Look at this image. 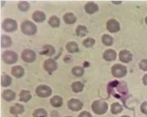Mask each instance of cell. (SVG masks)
<instances>
[{
	"label": "cell",
	"mask_w": 147,
	"mask_h": 117,
	"mask_svg": "<svg viewBox=\"0 0 147 117\" xmlns=\"http://www.w3.org/2000/svg\"><path fill=\"white\" fill-rule=\"evenodd\" d=\"M22 32L26 35H34L37 32V26L32 21L30 20H25L23 21L20 25Z\"/></svg>",
	"instance_id": "6da1fadb"
},
{
	"label": "cell",
	"mask_w": 147,
	"mask_h": 117,
	"mask_svg": "<svg viewBox=\"0 0 147 117\" xmlns=\"http://www.w3.org/2000/svg\"><path fill=\"white\" fill-rule=\"evenodd\" d=\"M76 33L77 36L83 37L87 35V33H88V30L87 27L82 25H80L77 27Z\"/></svg>",
	"instance_id": "603a6c76"
},
{
	"label": "cell",
	"mask_w": 147,
	"mask_h": 117,
	"mask_svg": "<svg viewBox=\"0 0 147 117\" xmlns=\"http://www.w3.org/2000/svg\"><path fill=\"white\" fill-rule=\"evenodd\" d=\"M32 98L31 92L28 90H22L20 94V100L21 102H27Z\"/></svg>",
	"instance_id": "7402d4cb"
},
{
	"label": "cell",
	"mask_w": 147,
	"mask_h": 117,
	"mask_svg": "<svg viewBox=\"0 0 147 117\" xmlns=\"http://www.w3.org/2000/svg\"><path fill=\"white\" fill-rule=\"evenodd\" d=\"M21 58L26 62L32 63L35 61L36 54L33 50L27 49L23 51L21 55Z\"/></svg>",
	"instance_id": "52a82bcc"
},
{
	"label": "cell",
	"mask_w": 147,
	"mask_h": 117,
	"mask_svg": "<svg viewBox=\"0 0 147 117\" xmlns=\"http://www.w3.org/2000/svg\"><path fill=\"white\" fill-rule=\"evenodd\" d=\"M84 84L80 82H78V81L73 83L71 86L72 90L76 93H78L83 91L84 89Z\"/></svg>",
	"instance_id": "4316f807"
},
{
	"label": "cell",
	"mask_w": 147,
	"mask_h": 117,
	"mask_svg": "<svg viewBox=\"0 0 147 117\" xmlns=\"http://www.w3.org/2000/svg\"><path fill=\"white\" fill-rule=\"evenodd\" d=\"M43 67L45 71L49 73H51L57 68V64L55 60L50 58L47 59L44 62Z\"/></svg>",
	"instance_id": "30bf717a"
},
{
	"label": "cell",
	"mask_w": 147,
	"mask_h": 117,
	"mask_svg": "<svg viewBox=\"0 0 147 117\" xmlns=\"http://www.w3.org/2000/svg\"><path fill=\"white\" fill-rule=\"evenodd\" d=\"M92 110L96 114L101 115L105 113L108 110L107 103L101 100L95 101L92 104Z\"/></svg>",
	"instance_id": "7a4b0ae2"
},
{
	"label": "cell",
	"mask_w": 147,
	"mask_h": 117,
	"mask_svg": "<svg viewBox=\"0 0 147 117\" xmlns=\"http://www.w3.org/2000/svg\"><path fill=\"white\" fill-rule=\"evenodd\" d=\"M2 58L4 62L7 64H15L18 58V54L13 51H7L3 53L2 55Z\"/></svg>",
	"instance_id": "277c9868"
},
{
	"label": "cell",
	"mask_w": 147,
	"mask_h": 117,
	"mask_svg": "<svg viewBox=\"0 0 147 117\" xmlns=\"http://www.w3.org/2000/svg\"><path fill=\"white\" fill-rule=\"evenodd\" d=\"M113 3H114V4L116 5H120L122 3V1H112Z\"/></svg>",
	"instance_id": "74e56055"
},
{
	"label": "cell",
	"mask_w": 147,
	"mask_h": 117,
	"mask_svg": "<svg viewBox=\"0 0 147 117\" xmlns=\"http://www.w3.org/2000/svg\"><path fill=\"white\" fill-rule=\"evenodd\" d=\"M142 80H143V83L144 85L147 86V74H145L143 76V79H142Z\"/></svg>",
	"instance_id": "8d00e7d4"
},
{
	"label": "cell",
	"mask_w": 147,
	"mask_h": 117,
	"mask_svg": "<svg viewBox=\"0 0 147 117\" xmlns=\"http://www.w3.org/2000/svg\"><path fill=\"white\" fill-rule=\"evenodd\" d=\"M72 73L74 76L77 77H82L84 73V70L83 67L77 66L74 67L72 70Z\"/></svg>",
	"instance_id": "f1b7e54d"
},
{
	"label": "cell",
	"mask_w": 147,
	"mask_h": 117,
	"mask_svg": "<svg viewBox=\"0 0 147 117\" xmlns=\"http://www.w3.org/2000/svg\"><path fill=\"white\" fill-rule=\"evenodd\" d=\"M32 18L34 21L36 23H40L44 21L47 19L46 14L42 11H37L34 12L32 15Z\"/></svg>",
	"instance_id": "9a60e30c"
},
{
	"label": "cell",
	"mask_w": 147,
	"mask_h": 117,
	"mask_svg": "<svg viewBox=\"0 0 147 117\" xmlns=\"http://www.w3.org/2000/svg\"><path fill=\"white\" fill-rule=\"evenodd\" d=\"M140 68L144 71H147V59L142 60L139 64Z\"/></svg>",
	"instance_id": "836d02e7"
},
{
	"label": "cell",
	"mask_w": 147,
	"mask_h": 117,
	"mask_svg": "<svg viewBox=\"0 0 147 117\" xmlns=\"http://www.w3.org/2000/svg\"><path fill=\"white\" fill-rule=\"evenodd\" d=\"M95 40L93 39V38H87L86 39H84L82 45L84 47L86 48H90L95 45Z\"/></svg>",
	"instance_id": "d6a6232c"
},
{
	"label": "cell",
	"mask_w": 147,
	"mask_h": 117,
	"mask_svg": "<svg viewBox=\"0 0 147 117\" xmlns=\"http://www.w3.org/2000/svg\"><path fill=\"white\" fill-rule=\"evenodd\" d=\"M145 22H146V24L147 25V16L146 17V18H145Z\"/></svg>",
	"instance_id": "f35d334b"
},
{
	"label": "cell",
	"mask_w": 147,
	"mask_h": 117,
	"mask_svg": "<svg viewBox=\"0 0 147 117\" xmlns=\"http://www.w3.org/2000/svg\"><path fill=\"white\" fill-rule=\"evenodd\" d=\"M132 53L126 49L122 50L119 53V59L123 63H129L132 61Z\"/></svg>",
	"instance_id": "8fae6325"
},
{
	"label": "cell",
	"mask_w": 147,
	"mask_h": 117,
	"mask_svg": "<svg viewBox=\"0 0 147 117\" xmlns=\"http://www.w3.org/2000/svg\"><path fill=\"white\" fill-rule=\"evenodd\" d=\"M79 117H93L92 115L88 112L87 111H83L82 112H81L80 115H79Z\"/></svg>",
	"instance_id": "d590c367"
},
{
	"label": "cell",
	"mask_w": 147,
	"mask_h": 117,
	"mask_svg": "<svg viewBox=\"0 0 147 117\" xmlns=\"http://www.w3.org/2000/svg\"><path fill=\"white\" fill-rule=\"evenodd\" d=\"M24 111V107L22 104H16L10 108V113L12 114L17 115L22 114Z\"/></svg>",
	"instance_id": "ac0fdd59"
},
{
	"label": "cell",
	"mask_w": 147,
	"mask_h": 117,
	"mask_svg": "<svg viewBox=\"0 0 147 117\" xmlns=\"http://www.w3.org/2000/svg\"><path fill=\"white\" fill-rule=\"evenodd\" d=\"M83 106V103L78 99L72 98L68 102V107L71 111L74 112L80 111Z\"/></svg>",
	"instance_id": "9c48e42d"
},
{
	"label": "cell",
	"mask_w": 147,
	"mask_h": 117,
	"mask_svg": "<svg viewBox=\"0 0 147 117\" xmlns=\"http://www.w3.org/2000/svg\"><path fill=\"white\" fill-rule=\"evenodd\" d=\"M123 110L122 106L118 102H115L111 106V112L114 114H117Z\"/></svg>",
	"instance_id": "f546056e"
},
{
	"label": "cell",
	"mask_w": 147,
	"mask_h": 117,
	"mask_svg": "<svg viewBox=\"0 0 147 117\" xmlns=\"http://www.w3.org/2000/svg\"><path fill=\"white\" fill-rule=\"evenodd\" d=\"M2 27L4 31L7 33H13L18 29V24L15 20L6 18L2 23Z\"/></svg>",
	"instance_id": "3957f363"
},
{
	"label": "cell",
	"mask_w": 147,
	"mask_h": 117,
	"mask_svg": "<svg viewBox=\"0 0 147 117\" xmlns=\"http://www.w3.org/2000/svg\"><path fill=\"white\" fill-rule=\"evenodd\" d=\"M11 73L15 78H20L24 74V70L21 66H14L12 68Z\"/></svg>",
	"instance_id": "5bb4252c"
},
{
	"label": "cell",
	"mask_w": 147,
	"mask_h": 117,
	"mask_svg": "<svg viewBox=\"0 0 147 117\" xmlns=\"http://www.w3.org/2000/svg\"><path fill=\"white\" fill-rule=\"evenodd\" d=\"M140 111L143 113L147 114V101H145L140 106Z\"/></svg>",
	"instance_id": "e575fe53"
},
{
	"label": "cell",
	"mask_w": 147,
	"mask_h": 117,
	"mask_svg": "<svg viewBox=\"0 0 147 117\" xmlns=\"http://www.w3.org/2000/svg\"><path fill=\"white\" fill-rule=\"evenodd\" d=\"M101 41L104 45L105 46H111L114 43L113 37L108 34H104L101 37Z\"/></svg>",
	"instance_id": "cb8c5ba5"
},
{
	"label": "cell",
	"mask_w": 147,
	"mask_h": 117,
	"mask_svg": "<svg viewBox=\"0 0 147 117\" xmlns=\"http://www.w3.org/2000/svg\"><path fill=\"white\" fill-rule=\"evenodd\" d=\"M48 24L53 28H56L60 25V19L57 16H51L48 21Z\"/></svg>",
	"instance_id": "d4e9b609"
},
{
	"label": "cell",
	"mask_w": 147,
	"mask_h": 117,
	"mask_svg": "<svg viewBox=\"0 0 147 117\" xmlns=\"http://www.w3.org/2000/svg\"><path fill=\"white\" fill-rule=\"evenodd\" d=\"M120 23L114 19L109 20L107 23V29L110 33H116L120 30Z\"/></svg>",
	"instance_id": "ba28073f"
},
{
	"label": "cell",
	"mask_w": 147,
	"mask_h": 117,
	"mask_svg": "<svg viewBox=\"0 0 147 117\" xmlns=\"http://www.w3.org/2000/svg\"><path fill=\"white\" fill-rule=\"evenodd\" d=\"M111 73L114 77L122 78L125 77L127 73L126 67L121 64H115L111 68Z\"/></svg>",
	"instance_id": "5b68a950"
},
{
	"label": "cell",
	"mask_w": 147,
	"mask_h": 117,
	"mask_svg": "<svg viewBox=\"0 0 147 117\" xmlns=\"http://www.w3.org/2000/svg\"><path fill=\"white\" fill-rule=\"evenodd\" d=\"M12 83V78L7 75L3 74L1 76V85L3 87H7Z\"/></svg>",
	"instance_id": "83f0119b"
},
{
	"label": "cell",
	"mask_w": 147,
	"mask_h": 117,
	"mask_svg": "<svg viewBox=\"0 0 147 117\" xmlns=\"http://www.w3.org/2000/svg\"><path fill=\"white\" fill-rule=\"evenodd\" d=\"M42 53L47 56L51 57L55 53V49L53 46L50 45H46L42 48Z\"/></svg>",
	"instance_id": "484cf974"
},
{
	"label": "cell",
	"mask_w": 147,
	"mask_h": 117,
	"mask_svg": "<svg viewBox=\"0 0 147 117\" xmlns=\"http://www.w3.org/2000/svg\"><path fill=\"white\" fill-rule=\"evenodd\" d=\"M3 98L6 101H11L16 98V93L11 90H6L3 91L2 94Z\"/></svg>",
	"instance_id": "e0dca14e"
},
{
	"label": "cell",
	"mask_w": 147,
	"mask_h": 117,
	"mask_svg": "<svg viewBox=\"0 0 147 117\" xmlns=\"http://www.w3.org/2000/svg\"><path fill=\"white\" fill-rule=\"evenodd\" d=\"M121 117H129V116H122Z\"/></svg>",
	"instance_id": "ab89813d"
},
{
	"label": "cell",
	"mask_w": 147,
	"mask_h": 117,
	"mask_svg": "<svg viewBox=\"0 0 147 117\" xmlns=\"http://www.w3.org/2000/svg\"><path fill=\"white\" fill-rule=\"evenodd\" d=\"M35 92L36 95L40 98H48L52 94V89L47 85H40L36 88Z\"/></svg>",
	"instance_id": "8992f818"
},
{
	"label": "cell",
	"mask_w": 147,
	"mask_h": 117,
	"mask_svg": "<svg viewBox=\"0 0 147 117\" xmlns=\"http://www.w3.org/2000/svg\"><path fill=\"white\" fill-rule=\"evenodd\" d=\"M50 104L54 107H60L63 104V99L60 96H54L50 99Z\"/></svg>",
	"instance_id": "ffe728a7"
},
{
	"label": "cell",
	"mask_w": 147,
	"mask_h": 117,
	"mask_svg": "<svg viewBox=\"0 0 147 117\" xmlns=\"http://www.w3.org/2000/svg\"><path fill=\"white\" fill-rule=\"evenodd\" d=\"M66 49L69 53H75L79 52L78 45L74 41L69 42L66 45Z\"/></svg>",
	"instance_id": "2e32d148"
},
{
	"label": "cell",
	"mask_w": 147,
	"mask_h": 117,
	"mask_svg": "<svg viewBox=\"0 0 147 117\" xmlns=\"http://www.w3.org/2000/svg\"><path fill=\"white\" fill-rule=\"evenodd\" d=\"M117 57V54L114 49H109L103 54V58L107 61H114Z\"/></svg>",
	"instance_id": "4fadbf2b"
},
{
	"label": "cell",
	"mask_w": 147,
	"mask_h": 117,
	"mask_svg": "<svg viewBox=\"0 0 147 117\" xmlns=\"http://www.w3.org/2000/svg\"><path fill=\"white\" fill-rule=\"evenodd\" d=\"M34 117H47V113L43 108H38L34 112Z\"/></svg>",
	"instance_id": "1f68e13d"
},
{
	"label": "cell",
	"mask_w": 147,
	"mask_h": 117,
	"mask_svg": "<svg viewBox=\"0 0 147 117\" xmlns=\"http://www.w3.org/2000/svg\"><path fill=\"white\" fill-rule=\"evenodd\" d=\"M30 7L29 3L27 1H20L18 4V8L20 11L25 12H27Z\"/></svg>",
	"instance_id": "4dcf8cb0"
},
{
	"label": "cell",
	"mask_w": 147,
	"mask_h": 117,
	"mask_svg": "<svg viewBox=\"0 0 147 117\" xmlns=\"http://www.w3.org/2000/svg\"><path fill=\"white\" fill-rule=\"evenodd\" d=\"M12 44L11 38L7 35L1 36V47L2 48H6L11 47Z\"/></svg>",
	"instance_id": "44dd1931"
},
{
	"label": "cell",
	"mask_w": 147,
	"mask_h": 117,
	"mask_svg": "<svg viewBox=\"0 0 147 117\" xmlns=\"http://www.w3.org/2000/svg\"><path fill=\"white\" fill-rule=\"evenodd\" d=\"M71 117V116H68V117Z\"/></svg>",
	"instance_id": "60d3db41"
},
{
	"label": "cell",
	"mask_w": 147,
	"mask_h": 117,
	"mask_svg": "<svg viewBox=\"0 0 147 117\" xmlns=\"http://www.w3.org/2000/svg\"><path fill=\"white\" fill-rule=\"evenodd\" d=\"M63 19L64 22L66 24H68V25L74 24L77 21V18L76 16L72 13H66L63 15Z\"/></svg>",
	"instance_id": "d6986e66"
},
{
	"label": "cell",
	"mask_w": 147,
	"mask_h": 117,
	"mask_svg": "<svg viewBox=\"0 0 147 117\" xmlns=\"http://www.w3.org/2000/svg\"><path fill=\"white\" fill-rule=\"evenodd\" d=\"M86 12L89 14H93L99 11V6L94 2H88L84 6Z\"/></svg>",
	"instance_id": "7c38bea8"
}]
</instances>
